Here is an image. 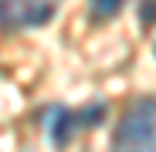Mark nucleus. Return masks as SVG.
Instances as JSON below:
<instances>
[{"instance_id":"obj_1","label":"nucleus","mask_w":156,"mask_h":152,"mask_svg":"<svg viewBox=\"0 0 156 152\" xmlns=\"http://www.w3.org/2000/svg\"><path fill=\"white\" fill-rule=\"evenodd\" d=\"M119 149H153L156 145V98H136L122 112L112 139Z\"/></svg>"},{"instance_id":"obj_3","label":"nucleus","mask_w":156,"mask_h":152,"mask_svg":"<svg viewBox=\"0 0 156 152\" xmlns=\"http://www.w3.org/2000/svg\"><path fill=\"white\" fill-rule=\"evenodd\" d=\"M88 4H92V14H95L98 20H112V17L122 10L126 0H88Z\"/></svg>"},{"instance_id":"obj_2","label":"nucleus","mask_w":156,"mask_h":152,"mask_svg":"<svg viewBox=\"0 0 156 152\" xmlns=\"http://www.w3.org/2000/svg\"><path fill=\"white\" fill-rule=\"evenodd\" d=\"M75 122H78L75 112L55 108V112H51V122H48V135H51V142H55V145H65V142L71 139V132H75Z\"/></svg>"}]
</instances>
